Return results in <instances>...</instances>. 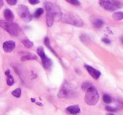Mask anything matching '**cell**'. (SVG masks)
<instances>
[{
  "label": "cell",
  "instance_id": "1",
  "mask_svg": "<svg viewBox=\"0 0 123 115\" xmlns=\"http://www.w3.org/2000/svg\"><path fill=\"white\" fill-rule=\"evenodd\" d=\"M45 9L46 10V24L48 26H51L54 20H58L62 18V12L60 8L56 4L46 2L45 3Z\"/></svg>",
  "mask_w": 123,
  "mask_h": 115
},
{
  "label": "cell",
  "instance_id": "2",
  "mask_svg": "<svg viewBox=\"0 0 123 115\" xmlns=\"http://www.w3.org/2000/svg\"><path fill=\"white\" fill-rule=\"evenodd\" d=\"M99 99V93H98L97 90L95 89V87L91 86V87H89L86 91L85 97H84V101H85L86 104L90 105V106L95 105L98 103Z\"/></svg>",
  "mask_w": 123,
  "mask_h": 115
},
{
  "label": "cell",
  "instance_id": "3",
  "mask_svg": "<svg viewBox=\"0 0 123 115\" xmlns=\"http://www.w3.org/2000/svg\"><path fill=\"white\" fill-rule=\"evenodd\" d=\"M61 20L64 23H68L72 26H78V27H81L84 26V22L80 19L79 15L74 14H62Z\"/></svg>",
  "mask_w": 123,
  "mask_h": 115
},
{
  "label": "cell",
  "instance_id": "4",
  "mask_svg": "<svg viewBox=\"0 0 123 115\" xmlns=\"http://www.w3.org/2000/svg\"><path fill=\"white\" fill-rule=\"evenodd\" d=\"M0 26L2 28H4L6 31H8L11 36H19V34L21 31L19 26L17 24H15V23L0 20Z\"/></svg>",
  "mask_w": 123,
  "mask_h": 115
},
{
  "label": "cell",
  "instance_id": "5",
  "mask_svg": "<svg viewBox=\"0 0 123 115\" xmlns=\"http://www.w3.org/2000/svg\"><path fill=\"white\" fill-rule=\"evenodd\" d=\"M17 11L19 17L24 21H25V22H29V21H31L32 20V15H31V14L29 11V9L25 5L19 6Z\"/></svg>",
  "mask_w": 123,
  "mask_h": 115
},
{
  "label": "cell",
  "instance_id": "6",
  "mask_svg": "<svg viewBox=\"0 0 123 115\" xmlns=\"http://www.w3.org/2000/svg\"><path fill=\"white\" fill-rule=\"evenodd\" d=\"M37 53L40 57H41V61H42V64L44 66L45 69H50L52 65V62H51V59L48 58V57L46 56L44 52V48L42 47H39L37 48Z\"/></svg>",
  "mask_w": 123,
  "mask_h": 115
},
{
  "label": "cell",
  "instance_id": "7",
  "mask_svg": "<svg viewBox=\"0 0 123 115\" xmlns=\"http://www.w3.org/2000/svg\"><path fill=\"white\" fill-rule=\"evenodd\" d=\"M100 5L104 8L105 9L108 11H114L116 10L117 8L121 7L120 5V3L117 1H108V0H103V1H99Z\"/></svg>",
  "mask_w": 123,
  "mask_h": 115
},
{
  "label": "cell",
  "instance_id": "8",
  "mask_svg": "<svg viewBox=\"0 0 123 115\" xmlns=\"http://www.w3.org/2000/svg\"><path fill=\"white\" fill-rule=\"evenodd\" d=\"M73 95V90L71 87L67 84H64L60 88V91L57 94V96L59 98H68L71 97Z\"/></svg>",
  "mask_w": 123,
  "mask_h": 115
},
{
  "label": "cell",
  "instance_id": "9",
  "mask_svg": "<svg viewBox=\"0 0 123 115\" xmlns=\"http://www.w3.org/2000/svg\"><path fill=\"white\" fill-rule=\"evenodd\" d=\"M85 69H87V71L89 72V74L92 76L94 79H99V77L100 76V72L97 69H95L94 68L91 67V66L88 65V64H85L84 65Z\"/></svg>",
  "mask_w": 123,
  "mask_h": 115
},
{
  "label": "cell",
  "instance_id": "10",
  "mask_svg": "<svg viewBox=\"0 0 123 115\" xmlns=\"http://www.w3.org/2000/svg\"><path fill=\"white\" fill-rule=\"evenodd\" d=\"M15 47V42L14 41H7L3 44V48L6 53H10Z\"/></svg>",
  "mask_w": 123,
  "mask_h": 115
},
{
  "label": "cell",
  "instance_id": "11",
  "mask_svg": "<svg viewBox=\"0 0 123 115\" xmlns=\"http://www.w3.org/2000/svg\"><path fill=\"white\" fill-rule=\"evenodd\" d=\"M66 111L68 113H71V114L75 115V114H79L80 113V108H79V107L78 105H72V106H69L68 108H67Z\"/></svg>",
  "mask_w": 123,
  "mask_h": 115
},
{
  "label": "cell",
  "instance_id": "12",
  "mask_svg": "<svg viewBox=\"0 0 123 115\" xmlns=\"http://www.w3.org/2000/svg\"><path fill=\"white\" fill-rule=\"evenodd\" d=\"M4 18H5V19L8 20V22H12V21L14 20V14H13L12 11H11L10 9H5V10H4Z\"/></svg>",
  "mask_w": 123,
  "mask_h": 115
},
{
  "label": "cell",
  "instance_id": "13",
  "mask_svg": "<svg viewBox=\"0 0 123 115\" xmlns=\"http://www.w3.org/2000/svg\"><path fill=\"white\" fill-rule=\"evenodd\" d=\"M92 23L96 28H100L104 25V21L99 18H94V20H92Z\"/></svg>",
  "mask_w": 123,
  "mask_h": 115
},
{
  "label": "cell",
  "instance_id": "14",
  "mask_svg": "<svg viewBox=\"0 0 123 115\" xmlns=\"http://www.w3.org/2000/svg\"><path fill=\"white\" fill-rule=\"evenodd\" d=\"M31 59H36V55L31 54V53H28V54H25L21 58V60L25 61V60H31Z\"/></svg>",
  "mask_w": 123,
  "mask_h": 115
},
{
  "label": "cell",
  "instance_id": "15",
  "mask_svg": "<svg viewBox=\"0 0 123 115\" xmlns=\"http://www.w3.org/2000/svg\"><path fill=\"white\" fill-rule=\"evenodd\" d=\"M112 17L114 18L116 20H121L123 19V12L121 11H119V12H115L114 14H112Z\"/></svg>",
  "mask_w": 123,
  "mask_h": 115
},
{
  "label": "cell",
  "instance_id": "16",
  "mask_svg": "<svg viewBox=\"0 0 123 115\" xmlns=\"http://www.w3.org/2000/svg\"><path fill=\"white\" fill-rule=\"evenodd\" d=\"M22 43H23V45H24L25 47H27V48H31V47H33V42L31 41H30V40H28V39H24V40H22Z\"/></svg>",
  "mask_w": 123,
  "mask_h": 115
},
{
  "label": "cell",
  "instance_id": "17",
  "mask_svg": "<svg viewBox=\"0 0 123 115\" xmlns=\"http://www.w3.org/2000/svg\"><path fill=\"white\" fill-rule=\"evenodd\" d=\"M12 95L14 96H15V97L19 98V96H21V89L20 88H17V89L14 90V91H12Z\"/></svg>",
  "mask_w": 123,
  "mask_h": 115
},
{
  "label": "cell",
  "instance_id": "18",
  "mask_svg": "<svg viewBox=\"0 0 123 115\" xmlns=\"http://www.w3.org/2000/svg\"><path fill=\"white\" fill-rule=\"evenodd\" d=\"M43 12H44L43 9H41V8H39V9H37L36 11H35V13H34L35 18H39L40 16H41V14H43Z\"/></svg>",
  "mask_w": 123,
  "mask_h": 115
},
{
  "label": "cell",
  "instance_id": "19",
  "mask_svg": "<svg viewBox=\"0 0 123 115\" xmlns=\"http://www.w3.org/2000/svg\"><path fill=\"white\" fill-rule=\"evenodd\" d=\"M44 42H45V45H46V46L47 47L49 48V49L51 50V51L52 52V53H54V54H56V53H55V51L52 49V48H51V45H50V40H49V38H48V37H46V38H45Z\"/></svg>",
  "mask_w": 123,
  "mask_h": 115
},
{
  "label": "cell",
  "instance_id": "20",
  "mask_svg": "<svg viewBox=\"0 0 123 115\" xmlns=\"http://www.w3.org/2000/svg\"><path fill=\"white\" fill-rule=\"evenodd\" d=\"M103 101H105V103H111V101H112V100H111V97L109 96V95H107V94H105L104 96H103Z\"/></svg>",
  "mask_w": 123,
  "mask_h": 115
},
{
  "label": "cell",
  "instance_id": "21",
  "mask_svg": "<svg viewBox=\"0 0 123 115\" xmlns=\"http://www.w3.org/2000/svg\"><path fill=\"white\" fill-rule=\"evenodd\" d=\"M14 83V77L12 75H9L7 77V84L8 86H13V84Z\"/></svg>",
  "mask_w": 123,
  "mask_h": 115
},
{
  "label": "cell",
  "instance_id": "22",
  "mask_svg": "<svg viewBox=\"0 0 123 115\" xmlns=\"http://www.w3.org/2000/svg\"><path fill=\"white\" fill-rule=\"evenodd\" d=\"M91 86H92V85H91L89 82H84L82 84V89L87 91V90L89 89V87H91Z\"/></svg>",
  "mask_w": 123,
  "mask_h": 115
},
{
  "label": "cell",
  "instance_id": "23",
  "mask_svg": "<svg viewBox=\"0 0 123 115\" xmlns=\"http://www.w3.org/2000/svg\"><path fill=\"white\" fill-rule=\"evenodd\" d=\"M105 110L106 111H109V112H116V111H117V108H112V107H111V106H106Z\"/></svg>",
  "mask_w": 123,
  "mask_h": 115
},
{
  "label": "cell",
  "instance_id": "24",
  "mask_svg": "<svg viewBox=\"0 0 123 115\" xmlns=\"http://www.w3.org/2000/svg\"><path fill=\"white\" fill-rule=\"evenodd\" d=\"M68 2L69 4H74V5H79V4H80V3H79V1H77V0H68Z\"/></svg>",
  "mask_w": 123,
  "mask_h": 115
},
{
  "label": "cell",
  "instance_id": "25",
  "mask_svg": "<svg viewBox=\"0 0 123 115\" xmlns=\"http://www.w3.org/2000/svg\"><path fill=\"white\" fill-rule=\"evenodd\" d=\"M7 3L9 5H14L17 3V0H7Z\"/></svg>",
  "mask_w": 123,
  "mask_h": 115
},
{
  "label": "cell",
  "instance_id": "26",
  "mask_svg": "<svg viewBox=\"0 0 123 115\" xmlns=\"http://www.w3.org/2000/svg\"><path fill=\"white\" fill-rule=\"evenodd\" d=\"M29 3L31 4H39V3H40V1H39V0H30Z\"/></svg>",
  "mask_w": 123,
  "mask_h": 115
},
{
  "label": "cell",
  "instance_id": "27",
  "mask_svg": "<svg viewBox=\"0 0 123 115\" xmlns=\"http://www.w3.org/2000/svg\"><path fill=\"white\" fill-rule=\"evenodd\" d=\"M102 41L105 43H106V44H109V43H111V41H110L109 39H107V38H102Z\"/></svg>",
  "mask_w": 123,
  "mask_h": 115
},
{
  "label": "cell",
  "instance_id": "28",
  "mask_svg": "<svg viewBox=\"0 0 123 115\" xmlns=\"http://www.w3.org/2000/svg\"><path fill=\"white\" fill-rule=\"evenodd\" d=\"M4 6V2H3L2 0H0V9H1V8Z\"/></svg>",
  "mask_w": 123,
  "mask_h": 115
},
{
  "label": "cell",
  "instance_id": "29",
  "mask_svg": "<svg viewBox=\"0 0 123 115\" xmlns=\"http://www.w3.org/2000/svg\"><path fill=\"white\" fill-rule=\"evenodd\" d=\"M5 74H6V75H8V76L10 75V71H9V70H6Z\"/></svg>",
  "mask_w": 123,
  "mask_h": 115
},
{
  "label": "cell",
  "instance_id": "30",
  "mask_svg": "<svg viewBox=\"0 0 123 115\" xmlns=\"http://www.w3.org/2000/svg\"><path fill=\"white\" fill-rule=\"evenodd\" d=\"M107 115H114L113 113H107Z\"/></svg>",
  "mask_w": 123,
  "mask_h": 115
},
{
  "label": "cell",
  "instance_id": "31",
  "mask_svg": "<svg viewBox=\"0 0 123 115\" xmlns=\"http://www.w3.org/2000/svg\"><path fill=\"white\" fill-rule=\"evenodd\" d=\"M121 41H122V43H123V36L121 37Z\"/></svg>",
  "mask_w": 123,
  "mask_h": 115
}]
</instances>
